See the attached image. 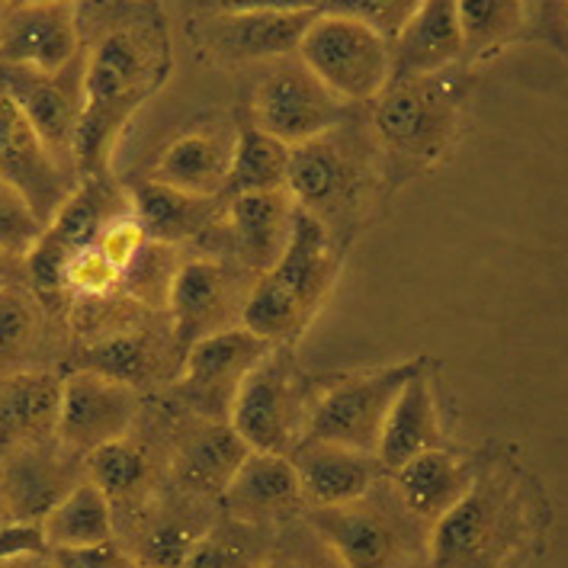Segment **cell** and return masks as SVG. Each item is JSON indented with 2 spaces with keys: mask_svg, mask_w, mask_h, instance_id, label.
<instances>
[{
  "mask_svg": "<svg viewBox=\"0 0 568 568\" xmlns=\"http://www.w3.org/2000/svg\"><path fill=\"white\" fill-rule=\"evenodd\" d=\"M90 7L100 30L84 55V113L74 139L81 178H110V158L125 122L164 84L171 71L168 27L154 3L103 0Z\"/></svg>",
  "mask_w": 568,
  "mask_h": 568,
  "instance_id": "cell-1",
  "label": "cell"
},
{
  "mask_svg": "<svg viewBox=\"0 0 568 568\" xmlns=\"http://www.w3.org/2000/svg\"><path fill=\"white\" fill-rule=\"evenodd\" d=\"M337 276V251L328 225L296 206L293 239L283 257L257 276L247 293L241 322L267 344H293L312 325L315 312L328 300Z\"/></svg>",
  "mask_w": 568,
  "mask_h": 568,
  "instance_id": "cell-2",
  "label": "cell"
},
{
  "mask_svg": "<svg viewBox=\"0 0 568 568\" xmlns=\"http://www.w3.org/2000/svg\"><path fill=\"white\" fill-rule=\"evenodd\" d=\"M530 539V505L514 469L476 473L469 491L434 524L430 559L437 568H508Z\"/></svg>",
  "mask_w": 568,
  "mask_h": 568,
  "instance_id": "cell-3",
  "label": "cell"
},
{
  "mask_svg": "<svg viewBox=\"0 0 568 568\" xmlns=\"http://www.w3.org/2000/svg\"><path fill=\"white\" fill-rule=\"evenodd\" d=\"M369 103L383 149L408 164L440 158L459 125V97L444 71L392 78Z\"/></svg>",
  "mask_w": 568,
  "mask_h": 568,
  "instance_id": "cell-4",
  "label": "cell"
},
{
  "mask_svg": "<svg viewBox=\"0 0 568 568\" xmlns=\"http://www.w3.org/2000/svg\"><path fill=\"white\" fill-rule=\"evenodd\" d=\"M302 64L337 100H373L392 81V42L357 17L322 10L300 42Z\"/></svg>",
  "mask_w": 568,
  "mask_h": 568,
  "instance_id": "cell-5",
  "label": "cell"
},
{
  "mask_svg": "<svg viewBox=\"0 0 568 568\" xmlns=\"http://www.w3.org/2000/svg\"><path fill=\"white\" fill-rule=\"evenodd\" d=\"M229 424L247 449L257 453L290 456L300 447L302 405L293 379V359L283 344H273L244 376L229 412Z\"/></svg>",
  "mask_w": 568,
  "mask_h": 568,
  "instance_id": "cell-6",
  "label": "cell"
},
{
  "mask_svg": "<svg viewBox=\"0 0 568 568\" xmlns=\"http://www.w3.org/2000/svg\"><path fill=\"white\" fill-rule=\"evenodd\" d=\"M427 363L420 357L405 359V363L373 369L366 376L334 386L312 408V415L305 420V437L376 456V444H379V434H383V424H386L395 395Z\"/></svg>",
  "mask_w": 568,
  "mask_h": 568,
  "instance_id": "cell-7",
  "label": "cell"
},
{
  "mask_svg": "<svg viewBox=\"0 0 568 568\" xmlns=\"http://www.w3.org/2000/svg\"><path fill=\"white\" fill-rule=\"evenodd\" d=\"M116 193L110 178H81L71 196L45 225L42 239L27 254V273L36 300L59 305L64 300V270L68 264L100 239L103 225L116 215Z\"/></svg>",
  "mask_w": 568,
  "mask_h": 568,
  "instance_id": "cell-8",
  "label": "cell"
},
{
  "mask_svg": "<svg viewBox=\"0 0 568 568\" xmlns=\"http://www.w3.org/2000/svg\"><path fill=\"white\" fill-rule=\"evenodd\" d=\"M273 344L254 331L222 328L200 337L183 351L180 369V398L206 420H229L232 402L239 395L244 376Z\"/></svg>",
  "mask_w": 568,
  "mask_h": 568,
  "instance_id": "cell-9",
  "label": "cell"
},
{
  "mask_svg": "<svg viewBox=\"0 0 568 568\" xmlns=\"http://www.w3.org/2000/svg\"><path fill=\"white\" fill-rule=\"evenodd\" d=\"M363 186H366V171L359 154L351 145L331 139V132L305 145H296L290 154L286 193L300 210L315 215L322 225L357 210Z\"/></svg>",
  "mask_w": 568,
  "mask_h": 568,
  "instance_id": "cell-10",
  "label": "cell"
},
{
  "mask_svg": "<svg viewBox=\"0 0 568 568\" xmlns=\"http://www.w3.org/2000/svg\"><path fill=\"white\" fill-rule=\"evenodd\" d=\"M254 125L283 145L296 149L334 129L341 100L305 64H283L270 71L254 93Z\"/></svg>",
  "mask_w": 568,
  "mask_h": 568,
  "instance_id": "cell-11",
  "label": "cell"
},
{
  "mask_svg": "<svg viewBox=\"0 0 568 568\" xmlns=\"http://www.w3.org/2000/svg\"><path fill=\"white\" fill-rule=\"evenodd\" d=\"M135 389L90 369H71L61 379V415L55 440L74 456L120 440L135 418Z\"/></svg>",
  "mask_w": 568,
  "mask_h": 568,
  "instance_id": "cell-12",
  "label": "cell"
},
{
  "mask_svg": "<svg viewBox=\"0 0 568 568\" xmlns=\"http://www.w3.org/2000/svg\"><path fill=\"white\" fill-rule=\"evenodd\" d=\"M312 527L344 568H405L412 559L405 520L383 501H369V495L344 508L315 510Z\"/></svg>",
  "mask_w": 568,
  "mask_h": 568,
  "instance_id": "cell-13",
  "label": "cell"
},
{
  "mask_svg": "<svg viewBox=\"0 0 568 568\" xmlns=\"http://www.w3.org/2000/svg\"><path fill=\"white\" fill-rule=\"evenodd\" d=\"M68 174L32 129L23 106L10 93H0V180L20 190L45 225L74 190Z\"/></svg>",
  "mask_w": 568,
  "mask_h": 568,
  "instance_id": "cell-14",
  "label": "cell"
},
{
  "mask_svg": "<svg viewBox=\"0 0 568 568\" xmlns=\"http://www.w3.org/2000/svg\"><path fill=\"white\" fill-rule=\"evenodd\" d=\"M7 93L23 106L27 120L45 142V149L52 151V158L78 178L74 139L84 113V55H78L55 74L13 68Z\"/></svg>",
  "mask_w": 568,
  "mask_h": 568,
  "instance_id": "cell-15",
  "label": "cell"
},
{
  "mask_svg": "<svg viewBox=\"0 0 568 568\" xmlns=\"http://www.w3.org/2000/svg\"><path fill=\"white\" fill-rule=\"evenodd\" d=\"M81 456L55 440L10 449L0 456V510L7 520L42 524L45 514L81 481L74 469Z\"/></svg>",
  "mask_w": 568,
  "mask_h": 568,
  "instance_id": "cell-16",
  "label": "cell"
},
{
  "mask_svg": "<svg viewBox=\"0 0 568 568\" xmlns=\"http://www.w3.org/2000/svg\"><path fill=\"white\" fill-rule=\"evenodd\" d=\"M81 55L78 3L10 7L0 20V64L55 74Z\"/></svg>",
  "mask_w": 568,
  "mask_h": 568,
  "instance_id": "cell-17",
  "label": "cell"
},
{
  "mask_svg": "<svg viewBox=\"0 0 568 568\" xmlns=\"http://www.w3.org/2000/svg\"><path fill=\"white\" fill-rule=\"evenodd\" d=\"M290 463L300 476L305 505H312L315 510L344 508L359 501L363 495H369L376 473L383 469L373 453H359L312 437H302L300 447L290 453Z\"/></svg>",
  "mask_w": 568,
  "mask_h": 568,
  "instance_id": "cell-18",
  "label": "cell"
},
{
  "mask_svg": "<svg viewBox=\"0 0 568 568\" xmlns=\"http://www.w3.org/2000/svg\"><path fill=\"white\" fill-rule=\"evenodd\" d=\"M219 501L229 514V520L251 524V527L286 520L305 505L300 476L290 456L257 453V449L244 456L239 473L232 476Z\"/></svg>",
  "mask_w": 568,
  "mask_h": 568,
  "instance_id": "cell-19",
  "label": "cell"
},
{
  "mask_svg": "<svg viewBox=\"0 0 568 568\" xmlns=\"http://www.w3.org/2000/svg\"><path fill=\"white\" fill-rule=\"evenodd\" d=\"M322 10H261L219 13L206 23V45L215 59L261 61L300 52V42Z\"/></svg>",
  "mask_w": 568,
  "mask_h": 568,
  "instance_id": "cell-20",
  "label": "cell"
},
{
  "mask_svg": "<svg viewBox=\"0 0 568 568\" xmlns=\"http://www.w3.org/2000/svg\"><path fill=\"white\" fill-rule=\"evenodd\" d=\"M61 379L52 373L17 369L0 376V456L10 449L55 440Z\"/></svg>",
  "mask_w": 568,
  "mask_h": 568,
  "instance_id": "cell-21",
  "label": "cell"
},
{
  "mask_svg": "<svg viewBox=\"0 0 568 568\" xmlns=\"http://www.w3.org/2000/svg\"><path fill=\"white\" fill-rule=\"evenodd\" d=\"M463 55L459 0H420L415 17L392 42V78L437 74Z\"/></svg>",
  "mask_w": 568,
  "mask_h": 568,
  "instance_id": "cell-22",
  "label": "cell"
},
{
  "mask_svg": "<svg viewBox=\"0 0 568 568\" xmlns=\"http://www.w3.org/2000/svg\"><path fill=\"white\" fill-rule=\"evenodd\" d=\"M296 203L286 190L270 193H241L229 203V229L239 257L251 270L267 273L293 239Z\"/></svg>",
  "mask_w": 568,
  "mask_h": 568,
  "instance_id": "cell-23",
  "label": "cell"
},
{
  "mask_svg": "<svg viewBox=\"0 0 568 568\" xmlns=\"http://www.w3.org/2000/svg\"><path fill=\"white\" fill-rule=\"evenodd\" d=\"M395 498L420 524H437L476 479V469L449 456L447 449H427L392 473Z\"/></svg>",
  "mask_w": 568,
  "mask_h": 568,
  "instance_id": "cell-24",
  "label": "cell"
},
{
  "mask_svg": "<svg viewBox=\"0 0 568 568\" xmlns=\"http://www.w3.org/2000/svg\"><path fill=\"white\" fill-rule=\"evenodd\" d=\"M437 447H440V420H437V402H434V392L427 383V366H424L395 395L379 444H376V459L386 473H395L408 459Z\"/></svg>",
  "mask_w": 568,
  "mask_h": 568,
  "instance_id": "cell-25",
  "label": "cell"
},
{
  "mask_svg": "<svg viewBox=\"0 0 568 568\" xmlns=\"http://www.w3.org/2000/svg\"><path fill=\"white\" fill-rule=\"evenodd\" d=\"M225 305H229V273L219 261L196 257V261L180 264L174 286H171V300H168L180 347L186 351L200 337L222 331Z\"/></svg>",
  "mask_w": 568,
  "mask_h": 568,
  "instance_id": "cell-26",
  "label": "cell"
},
{
  "mask_svg": "<svg viewBox=\"0 0 568 568\" xmlns=\"http://www.w3.org/2000/svg\"><path fill=\"white\" fill-rule=\"evenodd\" d=\"M251 449L229 420H210L174 456V479L190 498H222Z\"/></svg>",
  "mask_w": 568,
  "mask_h": 568,
  "instance_id": "cell-27",
  "label": "cell"
},
{
  "mask_svg": "<svg viewBox=\"0 0 568 568\" xmlns=\"http://www.w3.org/2000/svg\"><path fill=\"white\" fill-rule=\"evenodd\" d=\"M232 151L235 142H229L219 132H206V129L186 132L164 149L151 180L190 196H215L225 190V180L232 171Z\"/></svg>",
  "mask_w": 568,
  "mask_h": 568,
  "instance_id": "cell-28",
  "label": "cell"
},
{
  "mask_svg": "<svg viewBox=\"0 0 568 568\" xmlns=\"http://www.w3.org/2000/svg\"><path fill=\"white\" fill-rule=\"evenodd\" d=\"M132 200L139 222L158 244L180 247L183 241L206 235V225L212 222V196H190L154 180L142 183Z\"/></svg>",
  "mask_w": 568,
  "mask_h": 568,
  "instance_id": "cell-29",
  "label": "cell"
},
{
  "mask_svg": "<svg viewBox=\"0 0 568 568\" xmlns=\"http://www.w3.org/2000/svg\"><path fill=\"white\" fill-rule=\"evenodd\" d=\"M42 534L49 549L61 546H97L116 539V520L106 495L84 476L55 508L45 514Z\"/></svg>",
  "mask_w": 568,
  "mask_h": 568,
  "instance_id": "cell-30",
  "label": "cell"
},
{
  "mask_svg": "<svg viewBox=\"0 0 568 568\" xmlns=\"http://www.w3.org/2000/svg\"><path fill=\"white\" fill-rule=\"evenodd\" d=\"M88 479L106 495L113 510H135L151 491V459L129 437L110 440L84 456Z\"/></svg>",
  "mask_w": 568,
  "mask_h": 568,
  "instance_id": "cell-31",
  "label": "cell"
},
{
  "mask_svg": "<svg viewBox=\"0 0 568 568\" xmlns=\"http://www.w3.org/2000/svg\"><path fill=\"white\" fill-rule=\"evenodd\" d=\"M290 154L293 149L283 145L280 139L267 135L264 129L241 125L232 151V171L225 180V193H270V190H286V171H290Z\"/></svg>",
  "mask_w": 568,
  "mask_h": 568,
  "instance_id": "cell-32",
  "label": "cell"
},
{
  "mask_svg": "<svg viewBox=\"0 0 568 568\" xmlns=\"http://www.w3.org/2000/svg\"><path fill=\"white\" fill-rule=\"evenodd\" d=\"M200 514L190 505H168L158 508L142 524V534L135 542V562L139 568H180L193 542L210 527H200Z\"/></svg>",
  "mask_w": 568,
  "mask_h": 568,
  "instance_id": "cell-33",
  "label": "cell"
},
{
  "mask_svg": "<svg viewBox=\"0 0 568 568\" xmlns=\"http://www.w3.org/2000/svg\"><path fill=\"white\" fill-rule=\"evenodd\" d=\"M466 55H488L524 27V0H459Z\"/></svg>",
  "mask_w": 568,
  "mask_h": 568,
  "instance_id": "cell-34",
  "label": "cell"
},
{
  "mask_svg": "<svg viewBox=\"0 0 568 568\" xmlns=\"http://www.w3.org/2000/svg\"><path fill=\"white\" fill-rule=\"evenodd\" d=\"M264 552L267 549L257 539V527L229 520L196 539L180 568H257Z\"/></svg>",
  "mask_w": 568,
  "mask_h": 568,
  "instance_id": "cell-35",
  "label": "cell"
},
{
  "mask_svg": "<svg viewBox=\"0 0 568 568\" xmlns=\"http://www.w3.org/2000/svg\"><path fill=\"white\" fill-rule=\"evenodd\" d=\"M36 341H39L36 293L3 283L0 286V376L17 373L13 366L30 359Z\"/></svg>",
  "mask_w": 568,
  "mask_h": 568,
  "instance_id": "cell-36",
  "label": "cell"
},
{
  "mask_svg": "<svg viewBox=\"0 0 568 568\" xmlns=\"http://www.w3.org/2000/svg\"><path fill=\"white\" fill-rule=\"evenodd\" d=\"M74 369H90L135 389L151 376L149 347L139 334H113V337L88 344L74 357Z\"/></svg>",
  "mask_w": 568,
  "mask_h": 568,
  "instance_id": "cell-37",
  "label": "cell"
},
{
  "mask_svg": "<svg viewBox=\"0 0 568 568\" xmlns=\"http://www.w3.org/2000/svg\"><path fill=\"white\" fill-rule=\"evenodd\" d=\"M178 270L180 261L174 257V247H171V244L149 241V244L135 254V261L122 270L120 290L129 300L145 305V308H168L171 286H174Z\"/></svg>",
  "mask_w": 568,
  "mask_h": 568,
  "instance_id": "cell-38",
  "label": "cell"
},
{
  "mask_svg": "<svg viewBox=\"0 0 568 568\" xmlns=\"http://www.w3.org/2000/svg\"><path fill=\"white\" fill-rule=\"evenodd\" d=\"M45 222L32 210L30 200L0 180V254L3 257H27L36 241L42 239Z\"/></svg>",
  "mask_w": 568,
  "mask_h": 568,
  "instance_id": "cell-39",
  "label": "cell"
},
{
  "mask_svg": "<svg viewBox=\"0 0 568 568\" xmlns=\"http://www.w3.org/2000/svg\"><path fill=\"white\" fill-rule=\"evenodd\" d=\"M120 267L93 241L64 270V296H74V300H103V296H110L120 286Z\"/></svg>",
  "mask_w": 568,
  "mask_h": 568,
  "instance_id": "cell-40",
  "label": "cell"
},
{
  "mask_svg": "<svg viewBox=\"0 0 568 568\" xmlns=\"http://www.w3.org/2000/svg\"><path fill=\"white\" fill-rule=\"evenodd\" d=\"M420 0H322V10L357 17L366 27L379 32L386 42H395L405 23L415 17Z\"/></svg>",
  "mask_w": 568,
  "mask_h": 568,
  "instance_id": "cell-41",
  "label": "cell"
},
{
  "mask_svg": "<svg viewBox=\"0 0 568 568\" xmlns=\"http://www.w3.org/2000/svg\"><path fill=\"white\" fill-rule=\"evenodd\" d=\"M257 568H344L341 559L334 556L325 539L318 537V530L312 527L308 537L293 539L290 546H276L267 549Z\"/></svg>",
  "mask_w": 568,
  "mask_h": 568,
  "instance_id": "cell-42",
  "label": "cell"
},
{
  "mask_svg": "<svg viewBox=\"0 0 568 568\" xmlns=\"http://www.w3.org/2000/svg\"><path fill=\"white\" fill-rule=\"evenodd\" d=\"M149 232H145V225L139 222V215H129V212H116L106 225H103V232H100V239L97 244L103 247V254L120 267V273L132 261H135V254L149 244Z\"/></svg>",
  "mask_w": 568,
  "mask_h": 568,
  "instance_id": "cell-43",
  "label": "cell"
},
{
  "mask_svg": "<svg viewBox=\"0 0 568 568\" xmlns=\"http://www.w3.org/2000/svg\"><path fill=\"white\" fill-rule=\"evenodd\" d=\"M52 568H139L132 552H125L116 539L97 546H61L49 549Z\"/></svg>",
  "mask_w": 568,
  "mask_h": 568,
  "instance_id": "cell-44",
  "label": "cell"
},
{
  "mask_svg": "<svg viewBox=\"0 0 568 568\" xmlns=\"http://www.w3.org/2000/svg\"><path fill=\"white\" fill-rule=\"evenodd\" d=\"M49 542L42 534V524H23V520H7L0 527V562L20 559V556H45Z\"/></svg>",
  "mask_w": 568,
  "mask_h": 568,
  "instance_id": "cell-45",
  "label": "cell"
},
{
  "mask_svg": "<svg viewBox=\"0 0 568 568\" xmlns=\"http://www.w3.org/2000/svg\"><path fill=\"white\" fill-rule=\"evenodd\" d=\"M219 13H261V10H322V0H212Z\"/></svg>",
  "mask_w": 568,
  "mask_h": 568,
  "instance_id": "cell-46",
  "label": "cell"
},
{
  "mask_svg": "<svg viewBox=\"0 0 568 568\" xmlns=\"http://www.w3.org/2000/svg\"><path fill=\"white\" fill-rule=\"evenodd\" d=\"M0 568H52V562H49V552H45V556H20V559H7V562H0Z\"/></svg>",
  "mask_w": 568,
  "mask_h": 568,
  "instance_id": "cell-47",
  "label": "cell"
},
{
  "mask_svg": "<svg viewBox=\"0 0 568 568\" xmlns=\"http://www.w3.org/2000/svg\"><path fill=\"white\" fill-rule=\"evenodd\" d=\"M10 7H32V3H74V0H7Z\"/></svg>",
  "mask_w": 568,
  "mask_h": 568,
  "instance_id": "cell-48",
  "label": "cell"
},
{
  "mask_svg": "<svg viewBox=\"0 0 568 568\" xmlns=\"http://www.w3.org/2000/svg\"><path fill=\"white\" fill-rule=\"evenodd\" d=\"M7 10H10V3H7V0H0V20H3V13H7Z\"/></svg>",
  "mask_w": 568,
  "mask_h": 568,
  "instance_id": "cell-49",
  "label": "cell"
},
{
  "mask_svg": "<svg viewBox=\"0 0 568 568\" xmlns=\"http://www.w3.org/2000/svg\"><path fill=\"white\" fill-rule=\"evenodd\" d=\"M3 261H7V257L0 254V280H3Z\"/></svg>",
  "mask_w": 568,
  "mask_h": 568,
  "instance_id": "cell-50",
  "label": "cell"
},
{
  "mask_svg": "<svg viewBox=\"0 0 568 568\" xmlns=\"http://www.w3.org/2000/svg\"><path fill=\"white\" fill-rule=\"evenodd\" d=\"M562 7H566V17H568V0H562Z\"/></svg>",
  "mask_w": 568,
  "mask_h": 568,
  "instance_id": "cell-51",
  "label": "cell"
}]
</instances>
